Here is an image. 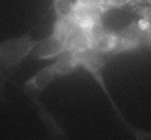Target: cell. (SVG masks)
<instances>
[{"label":"cell","instance_id":"ba28073f","mask_svg":"<svg viewBox=\"0 0 151 140\" xmlns=\"http://www.w3.org/2000/svg\"><path fill=\"white\" fill-rule=\"evenodd\" d=\"M65 50L81 54L90 49V40L86 29L75 24L65 41Z\"/></svg>","mask_w":151,"mask_h":140},{"label":"cell","instance_id":"9a60e30c","mask_svg":"<svg viewBox=\"0 0 151 140\" xmlns=\"http://www.w3.org/2000/svg\"><path fill=\"white\" fill-rule=\"evenodd\" d=\"M141 16L151 23V6L143 7L139 10Z\"/></svg>","mask_w":151,"mask_h":140},{"label":"cell","instance_id":"9c48e42d","mask_svg":"<svg viewBox=\"0 0 151 140\" xmlns=\"http://www.w3.org/2000/svg\"><path fill=\"white\" fill-rule=\"evenodd\" d=\"M52 63L57 77H65L72 74L80 67V62L78 54L64 50L61 54Z\"/></svg>","mask_w":151,"mask_h":140},{"label":"cell","instance_id":"277c9868","mask_svg":"<svg viewBox=\"0 0 151 140\" xmlns=\"http://www.w3.org/2000/svg\"><path fill=\"white\" fill-rule=\"evenodd\" d=\"M65 50L64 41L52 34L37 41L31 55L38 60L56 59Z\"/></svg>","mask_w":151,"mask_h":140},{"label":"cell","instance_id":"3957f363","mask_svg":"<svg viewBox=\"0 0 151 140\" xmlns=\"http://www.w3.org/2000/svg\"><path fill=\"white\" fill-rule=\"evenodd\" d=\"M90 49L102 55H113L118 42V33L105 27L102 22L92 26L87 31Z\"/></svg>","mask_w":151,"mask_h":140},{"label":"cell","instance_id":"4fadbf2b","mask_svg":"<svg viewBox=\"0 0 151 140\" xmlns=\"http://www.w3.org/2000/svg\"><path fill=\"white\" fill-rule=\"evenodd\" d=\"M132 0H106V6L108 10L120 9L129 4Z\"/></svg>","mask_w":151,"mask_h":140},{"label":"cell","instance_id":"7c38bea8","mask_svg":"<svg viewBox=\"0 0 151 140\" xmlns=\"http://www.w3.org/2000/svg\"><path fill=\"white\" fill-rule=\"evenodd\" d=\"M52 6L56 17L73 19L75 3L72 0H53Z\"/></svg>","mask_w":151,"mask_h":140},{"label":"cell","instance_id":"5b68a950","mask_svg":"<svg viewBox=\"0 0 151 140\" xmlns=\"http://www.w3.org/2000/svg\"><path fill=\"white\" fill-rule=\"evenodd\" d=\"M144 31L138 24H131L118 33V42L113 56L134 50L144 43Z\"/></svg>","mask_w":151,"mask_h":140},{"label":"cell","instance_id":"7a4b0ae2","mask_svg":"<svg viewBox=\"0 0 151 140\" xmlns=\"http://www.w3.org/2000/svg\"><path fill=\"white\" fill-rule=\"evenodd\" d=\"M37 41L27 33L0 42V67L10 69L20 64L31 55Z\"/></svg>","mask_w":151,"mask_h":140},{"label":"cell","instance_id":"30bf717a","mask_svg":"<svg viewBox=\"0 0 151 140\" xmlns=\"http://www.w3.org/2000/svg\"><path fill=\"white\" fill-rule=\"evenodd\" d=\"M35 101L41 120L50 134L56 137L65 138L66 136L65 131L53 114L47 109L38 98L35 99Z\"/></svg>","mask_w":151,"mask_h":140},{"label":"cell","instance_id":"52a82bcc","mask_svg":"<svg viewBox=\"0 0 151 140\" xmlns=\"http://www.w3.org/2000/svg\"><path fill=\"white\" fill-rule=\"evenodd\" d=\"M57 78L52 64L41 69L26 82L25 88L29 94H39Z\"/></svg>","mask_w":151,"mask_h":140},{"label":"cell","instance_id":"8992f818","mask_svg":"<svg viewBox=\"0 0 151 140\" xmlns=\"http://www.w3.org/2000/svg\"><path fill=\"white\" fill-rule=\"evenodd\" d=\"M106 7L76 4L73 19L75 24L88 31L93 25L102 22Z\"/></svg>","mask_w":151,"mask_h":140},{"label":"cell","instance_id":"6da1fadb","mask_svg":"<svg viewBox=\"0 0 151 140\" xmlns=\"http://www.w3.org/2000/svg\"><path fill=\"white\" fill-rule=\"evenodd\" d=\"M105 56L89 49L79 54L80 67L85 69L94 79L107 97L119 120L128 131L133 129L129 124L120 110L113 99L105 81L104 70L106 65V59Z\"/></svg>","mask_w":151,"mask_h":140},{"label":"cell","instance_id":"5bb4252c","mask_svg":"<svg viewBox=\"0 0 151 140\" xmlns=\"http://www.w3.org/2000/svg\"><path fill=\"white\" fill-rule=\"evenodd\" d=\"M74 2L76 4L105 7L107 9L106 6V0H74Z\"/></svg>","mask_w":151,"mask_h":140},{"label":"cell","instance_id":"e0dca14e","mask_svg":"<svg viewBox=\"0 0 151 140\" xmlns=\"http://www.w3.org/2000/svg\"><path fill=\"white\" fill-rule=\"evenodd\" d=\"M146 1H147V3H149V4H150L151 6V0H146Z\"/></svg>","mask_w":151,"mask_h":140},{"label":"cell","instance_id":"2e32d148","mask_svg":"<svg viewBox=\"0 0 151 140\" xmlns=\"http://www.w3.org/2000/svg\"><path fill=\"white\" fill-rule=\"evenodd\" d=\"M144 43L151 46V23L147 29L144 31Z\"/></svg>","mask_w":151,"mask_h":140},{"label":"cell","instance_id":"8fae6325","mask_svg":"<svg viewBox=\"0 0 151 140\" xmlns=\"http://www.w3.org/2000/svg\"><path fill=\"white\" fill-rule=\"evenodd\" d=\"M74 25V23L72 19L56 17L52 26L51 34L64 41Z\"/></svg>","mask_w":151,"mask_h":140}]
</instances>
